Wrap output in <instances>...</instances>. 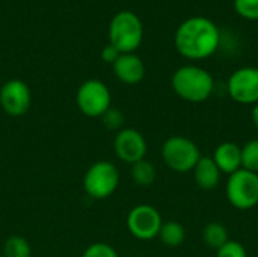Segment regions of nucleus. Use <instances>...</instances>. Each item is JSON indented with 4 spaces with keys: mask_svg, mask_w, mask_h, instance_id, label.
Returning a JSON list of instances; mask_svg holds the SVG:
<instances>
[{
    "mask_svg": "<svg viewBox=\"0 0 258 257\" xmlns=\"http://www.w3.org/2000/svg\"><path fill=\"white\" fill-rule=\"evenodd\" d=\"M79 111L89 118H101L103 114L112 108V95L106 83L98 79L85 80L76 94Z\"/></svg>",
    "mask_w": 258,
    "mask_h": 257,
    "instance_id": "obj_7",
    "label": "nucleus"
},
{
    "mask_svg": "<svg viewBox=\"0 0 258 257\" xmlns=\"http://www.w3.org/2000/svg\"><path fill=\"white\" fill-rule=\"evenodd\" d=\"M227 198L237 211H249L258 204V174L248 170H237L228 176L225 186Z\"/></svg>",
    "mask_w": 258,
    "mask_h": 257,
    "instance_id": "obj_6",
    "label": "nucleus"
},
{
    "mask_svg": "<svg viewBox=\"0 0 258 257\" xmlns=\"http://www.w3.org/2000/svg\"><path fill=\"white\" fill-rule=\"evenodd\" d=\"M227 91L233 101L239 105H258V68L242 67L231 73Z\"/></svg>",
    "mask_w": 258,
    "mask_h": 257,
    "instance_id": "obj_9",
    "label": "nucleus"
},
{
    "mask_svg": "<svg viewBox=\"0 0 258 257\" xmlns=\"http://www.w3.org/2000/svg\"><path fill=\"white\" fill-rule=\"evenodd\" d=\"M130 176L133 179V182L139 186H151L156 182L157 177V171L154 168V165L145 159L136 162L132 165V171Z\"/></svg>",
    "mask_w": 258,
    "mask_h": 257,
    "instance_id": "obj_17",
    "label": "nucleus"
},
{
    "mask_svg": "<svg viewBox=\"0 0 258 257\" xmlns=\"http://www.w3.org/2000/svg\"><path fill=\"white\" fill-rule=\"evenodd\" d=\"M221 44L218 26L207 17L186 18L175 30L174 45L177 52L190 61H203L216 53Z\"/></svg>",
    "mask_w": 258,
    "mask_h": 257,
    "instance_id": "obj_1",
    "label": "nucleus"
},
{
    "mask_svg": "<svg viewBox=\"0 0 258 257\" xmlns=\"http://www.w3.org/2000/svg\"><path fill=\"white\" fill-rule=\"evenodd\" d=\"M212 158L222 174L231 176L233 173L242 168V147L237 145L236 142L231 141L221 142L215 148Z\"/></svg>",
    "mask_w": 258,
    "mask_h": 257,
    "instance_id": "obj_13",
    "label": "nucleus"
},
{
    "mask_svg": "<svg viewBox=\"0 0 258 257\" xmlns=\"http://www.w3.org/2000/svg\"><path fill=\"white\" fill-rule=\"evenodd\" d=\"M242 168L258 174V138L248 141L242 147Z\"/></svg>",
    "mask_w": 258,
    "mask_h": 257,
    "instance_id": "obj_19",
    "label": "nucleus"
},
{
    "mask_svg": "<svg viewBox=\"0 0 258 257\" xmlns=\"http://www.w3.org/2000/svg\"><path fill=\"white\" fill-rule=\"evenodd\" d=\"M29 242L21 236H11L3 245V257H30Z\"/></svg>",
    "mask_w": 258,
    "mask_h": 257,
    "instance_id": "obj_18",
    "label": "nucleus"
},
{
    "mask_svg": "<svg viewBox=\"0 0 258 257\" xmlns=\"http://www.w3.org/2000/svg\"><path fill=\"white\" fill-rule=\"evenodd\" d=\"M157 238L163 242V245L169 248H177L186 239V229L177 221H166L162 224Z\"/></svg>",
    "mask_w": 258,
    "mask_h": 257,
    "instance_id": "obj_15",
    "label": "nucleus"
},
{
    "mask_svg": "<svg viewBox=\"0 0 258 257\" xmlns=\"http://www.w3.org/2000/svg\"><path fill=\"white\" fill-rule=\"evenodd\" d=\"M113 150L119 161L133 165L145 159L148 145H147L145 136L139 130L125 127L116 132L115 139H113Z\"/></svg>",
    "mask_w": 258,
    "mask_h": 257,
    "instance_id": "obj_10",
    "label": "nucleus"
},
{
    "mask_svg": "<svg viewBox=\"0 0 258 257\" xmlns=\"http://www.w3.org/2000/svg\"><path fill=\"white\" fill-rule=\"evenodd\" d=\"M192 173H194L195 183L198 185V188L204 191H212L218 188V185L221 183L222 173L215 164L212 156H201L195 168L192 170Z\"/></svg>",
    "mask_w": 258,
    "mask_h": 257,
    "instance_id": "obj_14",
    "label": "nucleus"
},
{
    "mask_svg": "<svg viewBox=\"0 0 258 257\" xmlns=\"http://www.w3.org/2000/svg\"><path fill=\"white\" fill-rule=\"evenodd\" d=\"M119 52L112 45V44H107L104 48H103V52H101V58H103V61L106 62V64H115V61L119 58Z\"/></svg>",
    "mask_w": 258,
    "mask_h": 257,
    "instance_id": "obj_24",
    "label": "nucleus"
},
{
    "mask_svg": "<svg viewBox=\"0 0 258 257\" xmlns=\"http://www.w3.org/2000/svg\"><path fill=\"white\" fill-rule=\"evenodd\" d=\"M200 158H201V151L198 145L192 139L183 135L169 136L162 145L163 162L169 170L178 174L192 171L197 162L200 161Z\"/></svg>",
    "mask_w": 258,
    "mask_h": 257,
    "instance_id": "obj_4",
    "label": "nucleus"
},
{
    "mask_svg": "<svg viewBox=\"0 0 258 257\" xmlns=\"http://www.w3.org/2000/svg\"><path fill=\"white\" fill-rule=\"evenodd\" d=\"M251 118H252V123H254V126L257 127L258 130V105L254 106V109H252V112H251Z\"/></svg>",
    "mask_w": 258,
    "mask_h": 257,
    "instance_id": "obj_25",
    "label": "nucleus"
},
{
    "mask_svg": "<svg viewBox=\"0 0 258 257\" xmlns=\"http://www.w3.org/2000/svg\"><path fill=\"white\" fill-rule=\"evenodd\" d=\"M132 257H139V256H132Z\"/></svg>",
    "mask_w": 258,
    "mask_h": 257,
    "instance_id": "obj_26",
    "label": "nucleus"
},
{
    "mask_svg": "<svg viewBox=\"0 0 258 257\" xmlns=\"http://www.w3.org/2000/svg\"><path fill=\"white\" fill-rule=\"evenodd\" d=\"M216 257H248V253L239 241L230 239L216 251Z\"/></svg>",
    "mask_w": 258,
    "mask_h": 257,
    "instance_id": "obj_23",
    "label": "nucleus"
},
{
    "mask_svg": "<svg viewBox=\"0 0 258 257\" xmlns=\"http://www.w3.org/2000/svg\"><path fill=\"white\" fill-rule=\"evenodd\" d=\"M112 67L116 79L125 85H138L145 77V64L135 53L119 55Z\"/></svg>",
    "mask_w": 258,
    "mask_h": 257,
    "instance_id": "obj_12",
    "label": "nucleus"
},
{
    "mask_svg": "<svg viewBox=\"0 0 258 257\" xmlns=\"http://www.w3.org/2000/svg\"><path fill=\"white\" fill-rule=\"evenodd\" d=\"M0 257H3V254H0Z\"/></svg>",
    "mask_w": 258,
    "mask_h": 257,
    "instance_id": "obj_27",
    "label": "nucleus"
},
{
    "mask_svg": "<svg viewBox=\"0 0 258 257\" xmlns=\"http://www.w3.org/2000/svg\"><path fill=\"white\" fill-rule=\"evenodd\" d=\"M82 257H119V254L109 244H106V242H95V244H91L83 251V256Z\"/></svg>",
    "mask_w": 258,
    "mask_h": 257,
    "instance_id": "obj_22",
    "label": "nucleus"
},
{
    "mask_svg": "<svg viewBox=\"0 0 258 257\" xmlns=\"http://www.w3.org/2000/svg\"><path fill=\"white\" fill-rule=\"evenodd\" d=\"M119 185V171L109 161L92 164L83 176V189L94 200H104L113 195Z\"/></svg>",
    "mask_w": 258,
    "mask_h": 257,
    "instance_id": "obj_5",
    "label": "nucleus"
},
{
    "mask_svg": "<svg viewBox=\"0 0 258 257\" xmlns=\"http://www.w3.org/2000/svg\"><path fill=\"white\" fill-rule=\"evenodd\" d=\"M171 85L181 100L189 103H203L213 94L215 79L203 67L183 65L172 74Z\"/></svg>",
    "mask_w": 258,
    "mask_h": 257,
    "instance_id": "obj_2",
    "label": "nucleus"
},
{
    "mask_svg": "<svg viewBox=\"0 0 258 257\" xmlns=\"http://www.w3.org/2000/svg\"><path fill=\"white\" fill-rule=\"evenodd\" d=\"M163 220L160 212L150 204H138L127 215V229L139 241H151L159 236Z\"/></svg>",
    "mask_w": 258,
    "mask_h": 257,
    "instance_id": "obj_8",
    "label": "nucleus"
},
{
    "mask_svg": "<svg viewBox=\"0 0 258 257\" xmlns=\"http://www.w3.org/2000/svg\"><path fill=\"white\" fill-rule=\"evenodd\" d=\"M203 241L212 250H219L224 244L230 241L228 230L221 223H209L203 230Z\"/></svg>",
    "mask_w": 258,
    "mask_h": 257,
    "instance_id": "obj_16",
    "label": "nucleus"
},
{
    "mask_svg": "<svg viewBox=\"0 0 258 257\" xmlns=\"http://www.w3.org/2000/svg\"><path fill=\"white\" fill-rule=\"evenodd\" d=\"M233 6L239 17L258 21V0H233Z\"/></svg>",
    "mask_w": 258,
    "mask_h": 257,
    "instance_id": "obj_20",
    "label": "nucleus"
},
{
    "mask_svg": "<svg viewBox=\"0 0 258 257\" xmlns=\"http://www.w3.org/2000/svg\"><path fill=\"white\" fill-rule=\"evenodd\" d=\"M101 120H103L104 127L109 129V130H116V132H119V130L122 129V124H124V115L121 114V111H118V109H115V108H109V109L103 114Z\"/></svg>",
    "mask_w": 258,
    "mask_h": 257,
    "instance_id": "obj_21",
    "label": "nucleus"
},
{
    "mask_svg": "<svg viewBox=\"0 0 258 257\" xmlns=\"http://www.w3.org/2000/svg\"><path fill=\"white\" fill-rule=\"evenodd\" d=\"M32 103V94L27 86L20 79H11L5 82L0 88V106L9 117L24 115Z\"/></svg>",
    "mask_w": 258,
    "mask_h": 257,
    "instance_id": "obj_11",
    "label": "nucleus"
},
{
    "mask_svg": "<svg viewBox=\"0 0 258 257\" xmlns=\"http://www.w3.org/2000/svg\"><path fill=\"white\" fill-rule=\"evenodd\" d=\"M144 39V24L132 11L118 12L109 24V44L121 55L135 53Z\"/></svg>",
    "mask_w": 258,
    "mask_h": 257,
    "instance_id": "obj_3",
    "label": "nucleus"
}]
</instances>
